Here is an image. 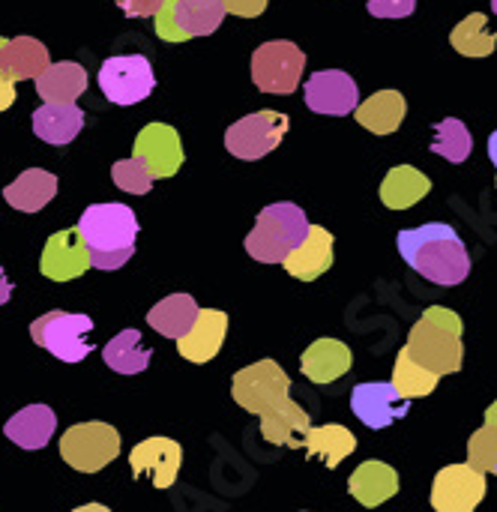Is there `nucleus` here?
Returning <instances> with one entry per match:
<instances>
[{
  "instance_id": "1",
  "label": "nucleus",
  "mask_w": 497,
  "mask_h": 512,
  "mask_svg": "<svg viewBox=\"0 0 497 512\" xmlns=\"http://www.w3.org/2000/svg\"><path fill=\"white\" fill-rule=\"evenodd\" d=\"M396 246L405 264L435 285H462L471 273V255L453 225L429 222L399 231Z\"/></svg>"
},
{
  "instance_id": "2",
  "label": "nucleus",
  "mask_w": 497,
  "mask_h": 512,
  "mask_svg": "<svg viewBox=\"0 0 497 512\" xmlns=\"http://www.w3.org/2000/svg\"><path fill=\"white\" fill-rule=\"evenodd\" d=\"M75 228L96 270H120L135 255L138 219L126 204H90Z\"/></svg>"
},
{
  "instance_id": "3",
  "label": "nucleus",
  "mask_w": 497,
  "mask_h": 512,
  "mask_svg": "<svg viewBox=\"0 0 497 512\" xmlns=\"http://www.w3.org/2000/svg\"><path fill=\"white\" fill-rule=\"evenodd\" d=\"M408 354L438 378L453 375L462 369L465 348H462V318L447 306H432L426 315L411 327Z\"/></svg>"
},
{
  "instance_id": "4",
  "label": "nucleus",
  "mask_w": 497,
  "mask_h": 512,
  "mask_svg": "<svg viewBox=\"0 0 497 512\" xmlns=\"http://www.w3.org/2000/svg\"><path fill=\"white\" fill-rule=\"evenodd\" d=\"M312 225L303 207L279 201L261 210L255 228L246 234V252L258 264H285L288 255L309 237Z\"/></svg>"
},
{
  "instance_id": "5",
  "label": "nucleus",
  "mask_w": 497,
  "mask_h": 512,
  "mask_svg": "<svg viewBox=\"0 0 497 512\" xmlns=\"http://www.w3.org/2000/svg\"><path fill=\"white\" fill-rule=\"evenodd\" d=\"M231 396L243 411L261 420L291 399V378L276 360H258L255 366H246L234 375Z\"/></svg>"
},
{
  "instance_id": "6",
  "label": "nucleus",
  "mask_w": 497,
  "mask_h": 512,
  "mask_svg": "<svg viewBox=\"0 0 497 512\" xmlns=\"http://www.w3.org/2000/svg\"><path fill=\"white\" fill-rule=\"evenodd\" d=\"M90 330H93L90 315L54 309V312H45L42 318H36L30 324V339L63 363H81L93 351V345L87 342Z\"/></svg>"
},
{
  "instance_id": "7",
  "label": "nucleus",
  "mask_w": 497,
  "mask_h": 512,
  "mask_svg": "<svg viewBox=\"0 0 497 512\" xmlns=\"http://www.w3.org/2000/svg\"><path fill=\"white\" fill-rule=\"evenodd\" d=\"M63 462L78 474H99L120 456V432L108 423H78L60 438Z\"/></svg>"
},
{
  "instance_id": "8",
  "label": "nucleus",
  "mask_w": 497,
  "mask_h": 512,
  "mask_svg": "<svg viewBox=\"0 0 497 512\" xmlns=\"http://www.w3.org/2000/svg\"><path fill=\"white\" fill-rule=\"evenodd\" d=\"M306 66L303 48H297L288 39H273L255 48L252 54V81L261 93H279L288 96L300 87Z\"/></svg>"
},
{
  "instance_id": "9",
  "label": "nucleus",
  "mask_w": 497,
  "mask_h": 512,
  "mask_svg": "<svg viewBox=\"0 0 497 512\" xmlns=\"http://www.w3.org/2000/svg\"><path fill=\"white\" fill-rule=\"evenodd\" d=\"M288 126H291L288 114L255 111V114H246L243 120L228 126L225 147H228L231 156L255 162V159H264L267 153H273L282 144V138L288 135Z\"/></svg>"
},
{
  "instance_id": "10",
  "label": "nucleus",
  "mask_w": 497,
  "mask_h": 512,
  "mask_svg": "<svg viewBox=\"0 0 497 512\" xmlns=\"http://www.w3.org/2000/svg\"><path fill=\"white\" fill-rule=\"evenodd\" d=\"M99 87L108 102L114 105H135L153 93V66L144 54H120L108 57L99 66Z\"/></svg>"
},
{
  "instance_id": "11",
  "label": "nucleus",
  "mask_w": 497,
  "mask_h": 512,
  "mask_svg": "<svg viewBox=\"0 0 497 512\" xmlns=\"http://www.w3.org/2000/svg\"><path fill=\"white\" fill-rule=\"evenodd\" d=\"M486 498V474L465 465H447L435 474L432 507L435 512H474Z\"/></svg>"
},
{
  "instance_id": "12",
  "label": "nucleus",
  "mask_w": 497,
  "mask_h": 512,
  "mask_svg": "<svg viewBox=\"0 0 497 512\" xmlns=\"http://www.w3.org/2000/svg\"><path fill=\"white\" fill-rule=\"evenodd\" d=\"M183 447L171 438H147L132 447L129 468L135 480H150L156 489H171L180 477Z\"/></svg>"
},
{
  "instance_id": "13",
  "label": "nucleus",
  "mask_w": 497,
  "mask_h": 512,
  "mask_svg": "<svg viewBox=\"0 0 497 512\" xmlns=\"http://www.w3.org/2000/svg\"><path fill=\"white\" fill-rule=\"evenodd\" d=\"M132 156H138V159L147 162L153 180L174 177L183 168V159H186L183 144H180V135L168 123H147L138 132L135 144H132Z\"/></svg>"
},
{
  "instance_id": "14",
  "label": "nucleus",
  "mask_w": 497,
  "mask_h": 512,
  "mask_svg": "<svg viewBox=\"0 0 497 512\" xmlns=\"http://www.w3.org/2000/svg\"><path fill=\"white\" fill-rule=\"evenodd\" d=\"M408 402L393 381H369V384H357L351 393V411L354 417L369 426V429H387L396 420H402L408 414Z\"/></svg>"
},
{
  "instance_id": "15",
  "label": "nucleus",
  "mask_w": 497,
  "mask_h": 512,
  "mask_svg": "<svg viewBox=\"0 0 497 512\" xmlns=\"http://www.w3.org/2000/svg\"><path fill=\"white\" fill-rule=\"evenodd\" d=\"M306 105L315 114H333L345 117L360 108V90L357 81L342 69H321L306 81Z\"/></svg>"
},
{
  "instance_id": "16",
  "label": "nucleus",
  "mask_w": 497,
  "mask_h": 512,
  "mask_svg": "<svg viewBox=\"0 0 497 512\" xmlns=\"http://www.w3.org/2000/svg\"><path fill=\"white\" fill-rule=\"evenodd\" d=\"M87 267H93V261H90V249L84 246L78 228H66V231H57L48 237V243L42 249V261H39V270L45 279L72 282V279L84 276Z\"/></svg>"
},
{
  "instance_id": "17",
  "label": "nucleus",
  "mask_w": 497,
  "mask_h": 512,
  "mask_svg": "<svg viewBox=\"0 0 497 512\" xmlns=\"http://www.w3.org/2000/svg\"><path fill=\"white\" fill-rule=\"evenodd\" d=\"M225 333H228V315L222 309H201L195 327L177 342V354L195 366L210 363L222 351Z\"/></svg>"
},
{
  "instance_id": "18",
  "label": "nucleus",
  "mask_w": 497,
  "mask_h": 512,
  "mask_svg": "<svg viewBox=\"0 0 497 512\" xmlns=\"http://www.w3.org/2000/svg\"><path fill=\"white\" fill-rule=\"evenodd\" d=\"M51 66L48 48L33 39V36H15V39H0V75L9 78L12 84L39 78Z\"/></svg>"
},
{
  "instance_id": "19",
  "label": "nucleus",
  "mask_w": 497,
  "mask_h": 512,
  "mask_svg": "<svg viewBox=\"0 0 497 512\" xmlns=\"http://www.w3.org/2000/svg\"><path fill=\"white\" fill-rule=\"evenodd\" d=\"M351 366H354V354L339 339H318L300 357V369L312 384H333L342 375H348Z\"/></svg>"
},
{
  "instance_id": "20",
  "label": "nucleus",
  "mask_w": 497,
  "mask_h": 512,
  "mask_svg": "<svg viewBox=\"0 0 497 512\" xmlns=\"http://www.w3.org/2000/svg\"><path fill=\"white\" fill-rule=\"evenodd\" d=\"M348 492L360 507L375 510V507H381V504H387L390 498L399 495V474L387 462H363L351 474Z\"/></svg>"
},
{
  "instance_id": "21",
  "label": "nucleus",
  "mask_w": 497,
  "mask_h": 512,
  "mask_svg": "<svg viewBox=\"0 0 497 512\" xmlns=\"http://www.w3.org/2000/svg\"><path fill=\"white\" fill-rule=\"evenodd\" d=\"M282 267L294 279H303V282L324 276L333 267V234L321 225H312L309 237L288 255V261Z\"/></svg>"
},
{
  "instance_id": "22",
  "label": "nucleus",
  "mask_w": 497,
  "mask_h": 512,
  "mask_svg": "<svg viewBox=\"0 0 497 512\" xmlns=\"http://www.w3.org/2000/svg\"><path fill=\"white\" fill-rule=\"evenodd\" d=\"M84 90H87V69L72 60L51 63L36 78V93L45 105H75V99Z\"/></svg>"
},
{
  "instance_id": "23",
  "label": "nucleus",
  "mask_w": 497,
  "mask_h": 512,
  "mask_svg": "<svg viewBox=\"0 0 497 512\" xmlns=\"http://www.w3.org/2000/svg\"><path fill=\"white\" fill-rule=\"evenodd\" d=\"M309 429H312V420L294 399H288L285 405L261 417V435L267 444H276V447L300 450L306 444Z\"/></svg>"
},
{
  "instance_id": "24",
  "label": "nucleus",
  "mask_w": 497,
  "mask_h": 512,
  "mask_svg": "<svg viewBox=\"0 0 497 512\" xmlns=\"http://www.w3.org/2000/svg\"><path fill=\"white\" fill-rule=\"evenodd\" d=\"M57 429V417L48 405H27L6 420L3 435L21 450H42Z\"/></svg>"
},
{
  "instance_id": "25",
  "label": "nucleus",
  "mask_w": 497,
  "mask_h": 512,
  "mask_svg": "<svg viewBox=\"0 0 497 512\" xmlns=\"http://www.w3.org/2000/svg\"><path fill=\"white\" fill-rule=\"evenodd\" d=\"M405 114H408V102L399 90H378L366 102H360V108L354 111L357 123L375 135L396 132L402 126Z\"/></svg>"
},
{
  "instance_id": "26",
  "label": "nucleus",
  "mask_w": 497,
  "mask_h": 512,
  "mask_svg": "<svg viewBox=\"0 0 497 512\" xmlns=\"http://www.w3.org/2000/svg\"><path fill=\"white\" fill-rule=\"evenodd\" d=\"M432 192V180L414 165H396L381 183V201L390 210H408Z\"/></svg>"
},
{
  "instance_id": "27",
  "label": "nucleus",
  "mask_w": 497,
  "mask_h": 512,
  "mask_svg": "<svg viewBox=\"0 0 497 512\" xmlns=\"http://www.w3.org/2000/svg\"><path fill=\"white\" fill-rule=\"evenodd\" d=\"M54 195H57V177L42 168H27L3 189V198L9 201V207L21 213H39Z\"/></svg>"
},
{
  "instance_id": "28",
  "label": "nucleus",
  "mask_w": 497,
  "mask_h": 512,
  "mask_svg": "<svg viewBox=\"0 0 497 512\" xmlns=\"http://www.w3.org/2000/svg\"><path fill=\"white\" fill-rule=\"evenodd\" d=\"M201 309L195 303V297L189 294H171L165 300H159L150 312H147V324L159 333V336H168V339H183L195 321H198Z\"/></svg>"
},
{
  "instance_id": "29",
  "label": "nucleus",
  "mask_w": 497,
  "mask_h": 512,
  "mask_svg": "<svg viewBox=\"0 0 497 512\" xmlns=\"http://www.w3.org/2000/svg\"><path fill=\"white\" fill-rule=\"evenodd\" d=\"M81 126H84V111L78 105H39L33 111V135L54 147L75 141Z\"/></svg>"
},
{
  "instance_id": "30",
  "label": "nucleus",
  "mask_w": 497,
  "mask_h": 512,
  "mask_svg": "<svg viewBox=\"0 0 497 512\" xmlns=\"http://www.w3.org/2000/svg\"><path fill=\"white\" fill-rule=\"evenodd\" d=\"M306 456L315 459V462H324L330 471L339 468L354 450H357V438L351 429L339 426V423H327V426H312L309 435H306V444H303Z\"/></svg>"
},
{
  "instance_id": "31",
  "label": "nucleus",
  "mask_w": 497,
  "mask_h": 512,
  "mask_svg": "<svg viewBox=\"0 0 497 512\" xmlns=\"http://www.w3.org/2000/svg\"><path fill=\"white\" fill-rule=\"evenodd\" d=\"M102 357H105V366L111 372H117V375H138V372H144L150 366L153 354H150V348L141 345V333L138 330H123V333H117L105 345Z\"/></svg>"
},
{
  "instance_id": "32",
  "label": "nucleus",
  "mask_w": 497,
  "mask_h": 512,
  "mask_svg": "<svg viewBox=\"0 0 497 512\" xmlns=\"http://www.w3.org/2000/svg\"><path fill=\"white\" fill-rule=\"evenodd\" d=\"M225 15L228 9L222 0H180L177 3V27L186 33V39L216 33Z\"/></svg>"
},
{
  "instance_id": "33",
  "label": "nucleus",
  "mask_w": 497,
  "mask_h": 512,
  "mask_svg": "<svg viewBox=\"0 0 497 512\" xmlns=\"http://www.w3.org/2000/svg\"><path fill=\"white\" fill-rule=\"evenodd\" d=\"M450 45L465 57H489L497 48V33L489 30V18L483 12H474L456 24L450 33Z\"/></svg>"
},
{
  "instance_id": "34",
  "label": "nucleus",
  "mask_w": 497,
  "mask_h": 512,
  "mask_svg": "<svg viewBox=\"0 0 497 512\" xmlns=\"http://www.w3.org/2000/svg\"><path fill=\"white\" fill-rule=\"evenodd\" d=\"M438 381H441V378H438L435 372L423 369V366L408 354V348L399 351L396 366H393V387H396L405 399H423V396L435 393Z\"/></svg>"
},
{
  "instance_id": "35",
  "label": "nucleus",
  "mask_w": 497,
  "mask_h": 512,
  "mask_svg": "<svg viewBox=\"0 0 497 512\" xmlns=\"http://www.w3.org/2000/svg\"><path fill=\"white\" fill-rule=\"evenodd\" d=\"M471 150H474V138L459 117H447V120L435 123L432 153L444 156L447 162H465L471 156Z\"/></svg>"
},
{
  "instance_id": "36",
  "label": "nucleus",
  "mask_w": 497,
  "mask_h": 512,
  "mask_svg": "<svg viewBox=\"0 0 497 512\" xmlns=\"http://www.w3.org/2000/svg\"><path fill=\"white\" fill-rule=\"evenodd\" d=\"M111 177H114L117 189H123V192H129V195H147L150 186H153V174H150L147 162L138 159V156H129V159L114 162Z\"/></svg>"
},
{
  "instance_id": "37",
  "label": "nucleus",
  "mask_w": 497,
  "mask_h": 512,
  "mask_svg": "<svg viewBox=\"0 0 497 512\" xmlns=\"http://www.w3.org/2000/svg\"><path fill=\"white\" fill-rule=\"evenodd\" d=\"M468 465L480 474H497V432L483 426L468 441Z\"/></svg>"
},
{
  "instance_id": "38",
  "label": "nucleus",
  "mask_w": 497,
  "mask_h": 512,
  "mask_svg": "<svg viewBox=\"0 0 497 512\" xmlns=\"http://www.w3.org/2000/svg\"><path fill=\"white\" fill-rule=\"evenodd\" d=\"M177 3H180V0H165L162 9H159L156 18H153V30H156V36L165 39V42H186V33L177 27Z\"/></svg>"
},
{
  "instance_id": "39",
  "label": "nucleus",
  "mask_w": 497,
  "mask_h": 512,
  "mask_svg": "<svg viewBox=\"0 0 497 512\" xmlns=\"http://www.w3.org/2000/svg\"><path fill=\"white\" fill-rule=\"evenodd\" d=\"M366 9L375 18H408L417 9V0H369Z\"/></svg>"
},
{
  "instance_id": "40",
  "label": "nucleus",
  "mask_w": 497,
  "mask_h": 512,
  "mask_svg": "<svg viewBox=\"0 0 497 512\" xmlns=\"http://www.w3.org/2000/svg\"><path fill=\"white\" fill-rule=\"evenodd\" d=\"M162 3L165 0H117L123 15H129V18H156Z\"/></svg>"
},
{
  "instance_id": "41",
  "label": "nucleus",
  "mask_w": 497,
  "mask_h": 512,
  "mask_svg": "<svg viewBox=\"0 0 497 512\" xmlns=\"http://www.w3.org/2000/svg\"><path fill=\"white\" fill-rule=\"evenodd\" d=\"M222 3L231 15H240V18H258L267 9V0H222Z\"/></svg>"
},
{
  "instance_id": "42",
  "label": "nucleus",
  "mask_w": 497,
  "mask_h": 512,
  "mask_svg": "<svg viewBox=\"0 0 497 512\" xmlns=\"http://www.w3.org/2000/svg\"><path fill=\"white\" fill-rule=\"evenodd\" d=\"M15 96H18V93H15V84H12L9 78L0 75V111H6V108L15 102Z\"/></svg>"
},
{
  "instance_id": "43",
  "label": "nucleus",
  "mask_w": 497,
  "mask_h": 512,
  "mask_svg": "<svg viewBox=\"0 0 497 512\" xmlns=\"http://www.w3.org/2000/svg\"><path fill=\"white\" fill-rule=\"evenodd\" d=\"M9 297H12V282L6 279V273H3V267H0V306H3Z\"/></svg>"
},
{
  "instance_id": "44",
  "label": "nucleus",
  "mask_w": 497,
  "mask_h": 512,
  "mask_svg": "<svg viewBox=\"0 0 497 512\" xmlns=\"http://www.w3.org/2000/svg\"><path fill=\"white\" fill-rule=\"evenodd\" d=\"M486 426L497 432V399L489 405V408H486Z\"/></svg>"
},
{
  "instance_id": "45",
  "label": "nucleus",
  "mask_w": 497,
  "mask_h": 512,
  "mask_svg": "<svg viewBox=\"0 0 497 512\" xmlns=\"http://www.w3.org/2000/svg\"><path fill=\"white\" fill-rule=\"evenodd\" d=\"M489 159L495 162V168H497V129L489 135Z\"/></svg>"
},
{
  "instance_id": "46",
  "label": "nucleus",
  "mask_w": 497,
  "mask_h": 512,
  "mask_svg": "<svg viewBox=\"0 0 497 512\" xmlns=\"http://www.w3.org/2000/svg\"><path fill=\"white\" fill-rule=\"evenodd\" d=\"M72 512H111L108 507H102V504H84V507H78V510Z\"/></svg>"
},
{
  "instance_id": "47",
  "label": "nucleus",
  "mask_w": 497,
  "mask_h": 512,
  "mask_svg": "<svg viewBox=\"0 0 497 512\" xmlns=\"http://www.w3.org/2000/svg\"><path fill=\"white\" fill-rule=\"evenodd\" d=\"M492 9H495V15H497V0H492Z\"/></svg>"
}]
</instances>
